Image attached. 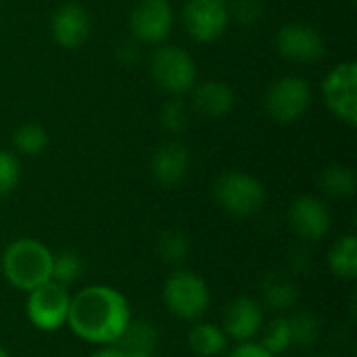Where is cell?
<instances>
[{
  "instance_id": "cell-20",
  "label": "cell",
  "mask_w": 357,
  "mask_h": 357,
  "mask_svg": "<svg viewBox=\"0 0 357 357\" xmlns=\"http://www.w3.org/2000/svg\"><path fill=\"white\" fill-rule=\"evenodd\" d=\"M320 188L333 199H351L357 190V174L349 165H331L320 174Z\"/></svg>"
},
{
  "instance_id": "cell-29",
  "label": "cell",
  "mask_w": 357,
  "mask_h": 357,
  "mask_svg": "<svg viewBox=\"0 0 357 357\" xmlns=\"http://www.w3.org/2000/svg\"><path fill=\"white\" fill-rule=\"evenodd\" d=\"M264 6L259 0H234L230 4V21L241 25H253L261 19Z\"/></svg>"
},
{
  "instance_id": "cell-6",
  "label": "cell",
  "mask_w": 357,
  "mask_h": 357,
  "mask_svg": "<svg viewBox=\"0 0 357 357\" xmlns=\"http://www.w3.org/2000/svg\"><path fill=\"white\" fill-rule=\"evenodd\" d=\"M312 86L301 75H284L266 92V113L278 123L299 121L312 107Z\"/></svg>"
},
{
  "instance_id": "cell-21",
  "label": "cell",
  "mask_w": 357,
  "mask_h": 357,
  "mask_svg": "<svg viewBox=\"0 0 357 357\" xmlns=\"http://www.w3.org/2000/svg\"><path fill=\"white\" fill-rule=\"evenodd\" d=\"M123 349L130 351H144V354H153L155 347L159 345V331L153 322L149 320H130L128 328L123 331V335L119 337V341L115 343Z\"/></svg>"
},
{
  "instance_id": "cell-11",
  "label": "cell",
  "mask_w": 357,
  "mask_h": 357,
  "mask_svg": "<svg viewBox=\"0 0 357 357\" xmlns=\"http://www.w3.org/2000/svg\"><path fill=\"white\" fill-rule=\"evenodd\" d=\"M276 48L282 59L299 65L318 63L326 54L322 33L307 23H287L276 33Z\"/></svg>"
},
{
  "instance_id": "cell-5",
  "label": "cell",
  "mask_w": 357,
  "mask_h": 357,
  "mask_svg": "<svg viewBox=\"0 0 357 357\" xmlns=\"http://www.w3.org/2000/svg\"><path fill=\"white\" fill-rule=\"evenodd\" d=\"M163 301L176 318L199 320L211 303V293L199 274L190 270H176L163 284Z\"/></svg>"
},
{
  "instance_id": "cell-17",
  "label": "cell",
  "mask_w": 357,
  "mask_h": 357,
  "mask_svg": "<svg viewBox=\"0 0 357 357\" xmlns=\"http://www.w3.org/2000/svg\"><path fill=\"white\" fill-rule=\"evenodd\" d=\"M188 347L199 357H218L226 351L228 337L218 324L197 322L188 331Z\"/></svg>"
},
{
  "instance_id": "cell-28",
  "label": "cell",
  "mask_w": 357,
  "mask_h": 357,
  "mask_svg": "<svg viewBox=\"0 0 357 357\" xmlns=\"http://www.w3.org/2000/svg\"><path fill=\"white\" fill-rule=\"evenodd\" d=\"M21 180V163L15 153L0 149V197L10 195Z\"/></svg>"
},
{
  "instance_id": "cell-18",
  "label": "cell",
  "mask_w": 357,
  "mask_h": 357,
  "mask_svg": "<svg viewBox=\"0 0 357 357\" xmlns=\"http://www.w3.org/2000/svg\"><path fill=\"white\" fill-rule=\"evenodd\" d=\"M261 297L268 307L276 312H289L297 305L299 293L287 274H268L261 280Z\"/></svg>"
},
{
  "instance_id": "cell-10",
  "label": "cell",
  "mask_w": 357,
  "mask_h": 357,
  "mask_svg": "<svg viewBox=\"0 0 357 357\" xmlns=\"http://www.w3.org/2000/svg\"><path fill=\"white\" fill-rule=\"evenodd\" d=\"M130 33L142 44H161L174 29L176 13L169 0H138L130 10Z\"/></svg>"
},
{
  "instance_id": "cell-26",
  "label": "cell",
  "mask_w": 357,
  "mask_h": 357,
  "mask_svg": "<svg viewBox=\"0 0 357 357\" xmlns=\"http://www.w3.org/2000/svg\"><path fill=\"white\" fill-rule=\"evenodd\" d=\"M266 351H270L272 356H282L287 354L293 343H291V326H289V318L287 316H278L274 318L266 331H264V339L259 343Z\"/></svg>"
},
{
  "instance_id": "cell-9",
  "label": "cell",
  "mask_w": 357,
  "mask_h": 357,
  "mask_svg": "<svg viewBox=\"0 0 357 357\" xmlns=\"http://www.w3.org/2000/svg\"><path fill=\"white\" fill-rule=\"evenodd\" d=\"M71 295L56 282L33 289L27 297V318L42 333H54L67 324Z\"/></svg>"
},
{
  "instance_id": "cell-16",
  "label": "cell",
  "mask_w": 357,
  "mask_h": 357,
  "mask_svg": "<svg viewBox=\"0 0 357 357\" xmlns=\"http://www.w3.org/2000/svg\"><path fill=\"white\" fill-rule=\"evenodd\" d=\"M190 94H192L190 105L195 113L207 119H222L234 107V90L230 88V84L222 79L197 82Z\"/></svg>"
},
{
  "instance_id": "cell-19",
  "label": "cell",
  "mask_w": 357,
  "mask_h": 357,
  "mask_svg": "<svg viewBox=\"0 0 357 357\" xmlns=\"http://www.w3.org/2000/svg\"><path fill=\"white\" fill-rule=\"evenodd\" d=\"M328 268L341 280H356L357 238L354 234L341 236L328 251Z\"/></svg>"
},
{
  "instance_id": "cell-27",
  "label": "cell",
  "mask_w": 357,
  "mask_h": 357,
  "mask_svg": "<svg viewBox=\"0 0 357 357\" xmlns=\"http://www.w3.org/2000/svg\"><path fill=\"white\" fill-rule=\"evenodd\" d=\"M159 121L163 130H167L169 134H184L190 126V107L178 96H174L161 107Z\"/></svg>"
},
{
  "instance_id": "cell-13",
  "label": "cell",
  "mask_w": 357,
  "mask_h": 357,
  "mask_svg": "<svg viewBox=\"0 0 357 357\" xmlns=\"http://www.w3.org/2000/svg\"><path fill=\"white\" fill-rule=\"evenodd\" d=\"M92 33L90 13L77 2L61 4L50 17V36L52 40L67 50L82 48Z\"/></svg>"
},
{
  "instance_id": "cell-33",
  "label": "cell",
  "mask_w": 357,
  "mask_h": 357,
  "mask_svg": "<svg viewBox=\"0 0 357 357\" xmlns=\"http://www.w3.org/2000/svg\"><path fill=\"white\" fill-rule=\"evenodd\" d=\"M318 357H335V356H318Z\"/></svg>"
},
{
  "instance_id": "cell-30",
  "label": "cell",
  "mask_w": 357,
  "mask_h": 357,
  "mask_svg": "<svg viewBox=\"0 0 357 357\" xmlns=\"http://www.w3.org/2000/svg\"><path fill=\"white\" fill-rule=\"evenodd\" d=\"M226 357H274L270 351H266L259 343H238L236 349H232Z\"/></svg>"
},
{
  "instance_id": "cell-23",
  "label": "cell",
  "mask_w": 357,
  "mask_h": 357,
  "mask_svg": "<svg viewBox=\"0 0 357 357\" xmlns=\"http://www.w3.org/2000/svg\"><path fill=\"white\" fill-rule=\"evenodd\" d=\"M291 343L297 349H312L320 339V322L312 312H297L289 318Z\"/></svg>"
},
{
  "instance_id": "cell-25",
  "label": "cell",
  "mask_w": 357,
  "mask_h": 357,
  "mask_svg": "<svg viewBox=\"0 0 357 357\" xmlns=\"http://www.w3.org/2000/svg\"><path fill=\"white\" fill-rule=\"evenodd\" d=\"M157 253L161 255L163 261L178 266V264L186 261V257L190 253V241L182 230H176V228L165 230L157 241Z\"/></svg>"
},
{
  "instance_id": "cell-15",
  "label": "cell",
  "mask_w": 357,
  "mask_h": 357,
  "mask_svg": "<svg viewBox=\"0 0 357 357\" xmlns=\"http://www.w3.org/2000/svg\"><path fill=\"white\" fill-rule=\"evenodd\" d=\"M188 165H190V153L188 146L176 138L163 142L151 157V176L153 180L163 186V188H172L178 186L186 174H188Z\"/></svg>"
},
{
  "instance_id": "cell-22",
  "label": "cell",
  "mask_w": 357,
  "mask_h": 357,
  "mask_svg": "<svg viewBox=\"0 0 357 357\" xmlns=\"http://www.w3.org/2000/svg\"><path fill=\"white\" fill-rule=\"evenodd\" d=\"M48 142H50V138H48L46 128L40 123H33V121L21 123L13 132V146L19 155H25V157H36V155L44 153Z\"/></svg>"
},
{
  "instance_id": "cell-12",
  "label": "cell",
  "mask_w": 357,
  "mask_h": 357,
  "mask_svg": "<svg viewBox=\"0 0 357 357\" xmlns=\"http://www.w3.org/2000/svg\"><path fill=\"white\" fill-rule=\"evenodd\" d=\"M289 224L301 241L318 243L331 232L333 218L322 199L301 195L289 207Z\"/></svg>"
},
{
  "instance_id": "cell-32",
  "label": "cell",
  "mask_w": 357,
  "mask_h": 357,
  "mask_svg": "<svg viewBox=\"0 0 357 357\" xmlns=\"http://www.w3.org/2000/svg\"><path fill=\"white\" fill-rule=\"evenodd\" d=\"M0 357H10V356L6 354V349H2V347H0Z\"/></svg>"
},
{
  "instance_id": "cell-3",
  "label": "cell",
  "mask_w": 357,
  "mask_h": 357,
  "mask_svg": "<svg viewBox=\"0 0 357 357\" xmlns=\"http://www.w3.org/2000/svg\"><path fill=\"white\" fill-rule=\"evenodd\" d=\"M153 82L172 96L188 94L197 84V63L188 50L176 44H161L151 54Z\"/></svg>"
},
{
  "instance_id": "cell-2",
  "label": "cell",
  "mask_w": 357,
  "mask_h": 357,
  "mask_svg": "<svg viewBox=\"0 0 357 357\" xmlns=\"http://www.w3.org/2000/svg\"><path fill=\"white\" fill-rule=\"evenodd\" d=\"M52 251L38 238H17L2 251L0 268L15 289L31 293L52 280Z\"/></svg>"
},
{
  "instance_id": "cell-31",
  "label": "cell",
  "mask_w": 357,
  "mask_h": 357,
  "mask_svg": "<svg viewBox=\"0 0 357 357\" xmlns=\"http://www.w3.org/2000/svg\"><path fill=\"white\" fill-rule=\"evenodd\" d=\"M92 357H155V354H144V351H130L119 345H107L105 349L96 351Z\"/></svg>"
},
{
  "instance_id": "cell-1",
  "label": "cell",
  "mask_w": 357,
  "mask_h": 357,
  "mask_svg": "<svg viewBox=\"0 0 357 357\" xmlns=\"http://www.w3.org/2000/svg\"><path fill=\"white\" fill-rule=\"evenodd\" d=\"M132 320L123 293L113 287L94 284L82 289L69 303L67 326L94 345H115Z\"/></svg>"
},
{
  "instance_id": "cell-24",
  "label": "cell",
  "mask_w": 357,
  "mask_h": 357,
  "mask_svg": "<svg viewBox=\"0 0 357 357\" xmlns=\"http://www.w3.org/2000/svg\"><path fill=\"white\" fill-rule=\"evenodd\" d=\"M84 274V261L79 257V253L67 249L54 255L52 259V282L61 284V287H71L75 284Z\"/></svg>"
},
{
  "instance_id": "cell-14",
  "label": "cell",
  "mask_w": 357,
  "mask_h": 357,
  "mask_svg": "<svg viewBox=\"0 0 357 357\" xmlns=\"http://www.w3.org/2000/svg\"><path fill=\"white\" fill-rule=\"evenodd\" d=\"M264 324L261 305L253 297H234L222 314V331L238 343L251 341Z\"/></svg>"
},
{
  "instance_id": "cell-8",
  "label": "cell",
  "mask_w": 357,
  "mask_h": 357,
  "mask_svg": "<svg viewBox=\"0 0 357 357\" xmlns=\"http://www.w3.org/2000/svg\"><path fill=\"white\" fill-rule=\"evenodd\" d=\"M182 23L186 33L199 42L209 44L220 40L230 25L228 0H186L182 8Z\"/></svg>"
},
{
  "instance_id": "cell-4",
  "label": "cell",
  "mask_w": 357,
  "mask_h": 357,
  "mask_svg": "<svg viewBox=\"0 0 357 357\" xmlns=\"http://www.w3.org/2000/svg\"><path fill=\"white\" fill-rule=\"evenodd\" d=\"M218 205L234 218H251L266 205L264 184L247 172H226L213 184Z\"/></svg>"
},
{
  "instance_id": "cell-7",
  "label": "cell",
  "mask_w": 357,
  "mask_h": 357,
  "mask_svg": "<svg viewBox=\"0 0 357 357\" xmlns=\"http://www.w3.org/2000/svg\"><path fill=\"white\" fill-rule=\"evenodd\" d=\"M322 96L328 111L349 128L357 123V63L343 61L322 79Z\"/></svg>"
}]
</instances>
